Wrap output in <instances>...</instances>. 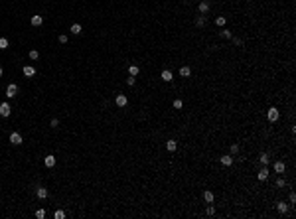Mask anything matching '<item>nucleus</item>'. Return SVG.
<instances>
[{
	"label": "nucleus",
	"instance_id": "obj_1",
	"mask_svg": "<svg viewBox=\"0 0 296 219\" xmlns=\"http://www.w3.org/2000/svg\"><path fill=\"white\" fill-rule=\"evenodd\" d=\"M278 117H280L278 109H276V107H270L269 113H267V119H269V122H276V120H278Z\"/></svg>",
	"mask_w": 296,
	"mask_h": 219
},
{
	"label": "nucleus",
	"instance_id": "obj_2",
	"mask_svg": "<svg viewBox=\"0 0 296 219\" xmlns=\"http://www.w3.org/2000/svg\"><path fill=\"white\" fill-rule=\"evenodd\" d=\"M16 95H18V85H16V83H10V85L6 87V97L8 99H14Z\"/></svg>",
	"mask_w": 296,
	"mask_h": 219
},
{
	"label": "nucleus",
	"instance_id": "obj_3",
	"mask_svg": "<svg viewBox=\"0 0 296 219\" xmlns=\"http://www.w3.org/2000/svg\"><path fill=\"white\" fill-rule=\"evenodd\" d=\"M10 113H12V109H10V105L8 103H0V117H10Z\"/></svg>",
	"mask_w": 296,
	"mask_h": 219
},
{
	"label": "nucleus",
	"instance_id": "obj_4",
	"mask_svg": "<svg viewBox=\"0 0 296 219\" xmlns=\"http://www.w3.org/2000/svg\"><path fill=\"white\" fill-rule=\"evenodd\" d=\"M10 142H12L14 146H20V144H22V134H20V132H12V134H10Z\"/></svg>",
	"mask_w": 296,
	"mask_h": 219
},
{
	"label": "nucleus",
	"instance_id": "obj_5",
	"mask_svg": "<svg viewBox=\"0 0 296 219\" xmlns=\"http://www.w3.org/2000/svg\"><path fill=\"white\" fill-rule=\"evenodd\" d=\"M160 79H162V81H166V83H170V81L174 79V75H172V71H170V69H164V71H162V75H160Z\"/></svg>",
	"mask_w": 296,
	"mask_h": 219
},
{
	"label": "nucleus",
	"instance_id": "obj_6",
	"mask_svg": "<svg viewBox=\"0 0 296 219\" xmlns=\"http://www.w3.org/2000/svg\"><path fill=\"white\" fill-rule=\"evenodd\" d=\"M44 164H46V168H53V166H55V156L47 154L46 158H44Z\"/></svg>",
	"mask_w": 296,
	"mask_h": 219
},
{
	"label": "nucleus",
	"instance_id": "obj_7",
	"mask_svg": "<svg viewBox=\"0 0 296 219\" xmlns=\"http://www.w3.org/2000/svg\"><path fill=\"white\" fill-rule=\"evenodd\" d=\"M36 195H38L39 199H46L47 198V190L44 186H38V188H36Z\"/></svg>",
	"mask_w": 296,
	"mask_h": 219
},
{
	"label": "nucleus",
	"instance_id": "obj_8",
	"mask_svg": "<svg viewBox=\"0 0 296 219\" xmlns=\"http://www.w3.org/2000/svg\"><path fill=\"white\" fill-rule=\"evenodd\" d=\"M115 103H117V107H126L128 99H126V95H117V99H115Z\"/></svg>",
	"mask_w": 296,
	"mask_h": 219
},
{
	"label": "nucleus",
	"instance_id": "obj_9",
	"mask_svg": "<svg viewBox=\"0 0 296 219\" xmlns=\"http://www.w3.org/2000/svg\"><path fill=\"white\" fill-rule=\"evenodd\" d=\"M257 178H259V180H261V182H264V180H269V168H267V166H264V168H263V170H261V172H259V174H257Z\"/></svg>",
	"mask_w": 296,
	"mask_h": 219
},
{
	"label": "nucleus",
	"instance_id": "obj_10",
	"mask_svg": "<svg viewBox=\"0 0 296 219\" xmlns=\"http://www.w3.org/2000/svg\"><path fill=\"white\" fill-rule=\"evenodd\" d=\"M24 75H26V77H34V75H36V67H34V65H26V67H24Z\"/></svg>",
	"mask_w": 296,
	"mask_h": 219
},
{
	"label": "nucleus",
	"instance_id": "obj_11",
	"mask_svg": "<svg viewBox=\"0 0 296 219\" xmlns=\"http://www.w3.org/2000/svg\"><path fill=\"white\" fill-rule=\"evenodd\" d=\"M276 209H278V213H282V215L288 213V205H286L284 201H278V203H276Z\"/></svg>",
	"mask_w": 296,
	"mask_h": 219
},
{
	"label": "nucleus",
	"instance_id": "obj_12",
	"mask_svg": "<svg viewBox=\"0 0 296 219\" xmlns=\"http://www.w3.org/2000/svg\"><path fill=\"white\" fill-rule=\"evenodd\" d=\"M204 201H205V203H213V192L205 190V192H204Z\"/></svg>",
	"mask_w": 296,
	"mask_h": 219
},
{
	"label": "nucleus",
	"instance_id": "obj_13",
	"mask_svg": "<svg viewBox=\"0 0 296 219\" xmlns=\"http://www.w3.org/2000/svg\"><path fill=\"white\" fill-rule=\"evenodd\" d=\"M284 168H286V166H284V162H280V160L274 162V172L276 174H284Z\"/></svg>",
	"mask_w": 296,
	"mask_h": 219
},
{
	"label": "nucleus",
	"instance_id": "obj_14",
	"mask_svg": "<svg viewBox=\"0 0 296 219\" xmlns=\"http://www.w3.org/2000/svg\"><path fill=\"white\" fill-rule=\"evenodd\" d=\"M199 12H201V14L209 12V2H205V0H204V2H199Z\"/></svg>",
	"mask_w": 296,
	"mask_h": 219
},
{
	"label": "nucleus",
	"instance_id": "obj_15",
	"mask_svg": "<svg viewBox=\"0 0 296 219\" xmlns=\"http://www.w3.org/2000/svg\"><path fill=\"white\" fill-rule=\"evenodd\" d=\"M166 148H168V152H174L178 148V142L176 140H168V142H166Z\"/></svg>",
	"mask_w": 296,
	"mask_h": 219
},
{
	"label": "nucleus",
	"instance_id": "obj_16",
	"mask_svg": "<svg viewBox=\"0 0 296 219\" xmlns=\"http://www.w3.org/2000/svg\"><path fill=\"white\" fill-rule=\"evenodd\" d=\"M221 164H223V166H231V164H233V156H229V154H227V156H221Z\"/></svg>",
	"mask_w": 296,
	"mask_h": 219
},
{
	"label": "nucleus",
	"instance_id": "obj_17",
	"mask_svg": "<svg viewBox=\"0 0 296 219\" xmlns=\"http://www.w3.org/2000/svg\"><path fill=\"white\" fill-rule=\"evenodd\" d=\"M180 75H182V77H190V75H191V69H190L188 65L180 67Z\"/></svg>",
	"mask_w": 296,
	"mask_h": 219
},
{
	"label": "nucleus",
	"instance_id": "obj_18",
	"mask_svg": "<svg viewBox=\"0 0 296 219\" xmlns=\"http://www.w3.org/2000/svg\"><path fill=\"white\" fill-rule=\"evenodd\" d=\"M42 24H44V18H42V16H32V26L38 28V26H42Z\"/></svg>",
	"mask_w": 296,
	"mask_h": 219
},
{
	"label": "nucleus",
	"instance_id": "obj_19",
	"mask_svg": "<svg viewBox=\"0 0 296 219\" xmlns=\"http://www.w3.org/2000/svg\"><path fill=\"white\" fill-rule=\"evenodd\" d=\"M259 162H261L263 166H269V154H267V152H263L261 156H259Z\"/></svg>",
	"mask_w": 296,
	"mask_h": 219
},
{
	"label": "nucleus",
	"instance_id": "obj_20",
	"mask_svg": "<svg viewBox=\"0 0 296 219\" xmlns=\"http://www.w3.org/2000/svg\"><path fill=\"white\" fill-rule=\"evenodd\" d=\"M138 71H140V67H138V65H130V67H128V73H130L132 77H136Z\"/></svg>",
	"mask_w": 296,
	"mask_h": 219
},
{
	"label": "nucleus",
	"instance_id": "obj_21",
	"mask_svg": "<svg viewBox=\"0 0 296 219\" xmlns=\"http://www.w3.org/2000/svg\"><path fill=\"white\" fill-rule=\"evenodd\" d=\"M81 32H83V28H81V24H73V26H71V34H77V36H79Z\"/></svg>",
	"mask_w": 296,
	"mask_h": 219
},
{
	"label": "nucleus",
	"instance_id": "obj_22",
	"mask_svg": "<svg viewBox=\"0 0 296 219\" xmlns=\"http://www.w3.org/2000/svg\"><path fill=\"white\" fill-rule=\"evenodd\" d=\"M28 57H30V59H32V61H36V59H38V57H39L38 49H30V53H28Z\"/></svg>",
	"mask_w": 296,
	"mask_h": 219
},
{
	"label": "nucleus",
	"instance_id": "obj_23",
	"mask_svg": "<svg viewBox=\"0 0 296 219\" xmlns=\"http://www.w3.org/2000/svg\"><path fill=\"white\" fill-rule=\"evenodd\" d=\"M225 22H227V20H225V16H217V18H215V24H217L219 28H223Z\"/></svg>",
	"mask_w": 296,
	"mask_h": 219
},
{
	"label": "nucleus",
	"instance_id": "obj_24",
	"mask_svg": "<svg viewBox=\"0 0 296 219\" xmlns=\"http://www.w3.org/2000/svg\"><path fill=\"white\" fill-rule=\"evenodd\" d=\"M221 38H225V40H231V38H233L231 30H221Z\"/></svg>",
	"mask_w": 296,
	"mask_h": 219
},
{
	"label": "nucleus",
	"instance_id": "obj_25",
	"mask_svg": "<svg viewBox=\"0 0 296 219\" xmlns=\"http://www.w3.org/2000/svg\"><path fill=\"white\" fill-rule=\"evenodd\" d=\"M53 217H55V219H63V217H65V211H63V209H57V211L53 213Z\"/></svg>",
	"mask_w": 296,
	"mask_h": 219
},
{
	"label": "nucleus",
	"instance_id": "obj_26",
	"mask_svg": "<svg viewBox=\"0 0 296 219\" xmlns=\"http://www.w3.org/2000/svg\"><path fill=\"white\" fill-rule=\"evenodd\" d=\"M204 24H205V16H197V20H196V26H199V28H201Z\"/></svg>",
	"mask_w": 296,
	"mask_h": 219
},
{
	"label": "nucleus",
	"instance_id": "obj_27",
	"mask_svg": "<svg viewBox=\"0 0 296 219\" xmlns=\"http://www.w3.org/2000/svg\"><path fill=\"white\" fill-rule=\"evenodd\" d=\"M57 40H59V44H63V46H65L67 42H69V38H67L65 34H61V36H59V38H57Z\"/></svg>",
	"mask_w": 296,
	"mask_h": 219
},
{
	"label": "nucleus",
	"instance_id": "obj_28",
	"mask_svg": "<svg viewBox=\"0 0 296 219\" xmlns=\"http://www.w3.org/2000/svg\"><path fill=\"white\" fill-rule=\"evenodd\" d=\"M8 47V40L6 38H0V49H6Z\"/></svg>",
	"mask_w": 296,
	"mask_h": 219
},
{
	"label": "nucleus",
	"instance_id": "obj_29",
	"mask_svg": "<svg viewBox=\"0 0 296 219\" xmlns=\"http://www.w3.org/2000/svg\"><path fill=\"white\" fill-rule=\"evenodd\" d=\"M213 213H215V209H213V205H207V207H205V215H209V217H211Z\"/></svg>",
	"mask_w": 296,
	"mask_h": 219
},
{
	"label": "nucleus",
	"instance_id": "obj_30",
	"mask_svg": "<svg viewBox=\"0 0 296 219\" xmlns=\"http://www.w3.org/2000/svg\"><path fill=\"white\" fill-rule=\"evenodd\" d=\"M36 217H38V219H44V217H46V211H44V209H38V211H36Z\"/></svg>",
	"mask_w": 296,
	"mask_h": 219
},
{
	"label": "nucleus",
	"instance_id": "obj_31",
	"mask_svg": "<svg viewBox=\"0 0 296 219\" xmlns=\"http://www.w3.org/2000/svg\"><path fill=\"white\" fill-rule=\"evenodd\" d=\"M182 107H184V103H182L180 99H176V101H174V109H182Z\"/></svg>",
	"mask_w": 296,
	"mask_h": 219
},
{
	"label": "nucleus",
	"instance_id": "obj_32",
	"mask_svg": "<svg viewBox=\"0 0 296 219\" xmlns=\"http://www.w3.org/2000/svg\"><path fill=\"white\" fill-rule=\"evenodd\" d=\"M284 184H286V182H284V178H278V180H276V186H278V188H284Z\"/></svg>",
	"mask_w": 296,
	"mask_h": 219
},
{
	"label": "nucleus",
	"instance_id": "obj_33",
	"mask_svg": "<svg viewBox=\"0 0 296 219\" xmlns=\"http://www.w3.org/2000/svg\"><path fill=\"white\" fill-rule=\"evenodd\" d=\"M239 152V144H231V154H237Z\"/></svg>",
	"mask_w": 296,
	"mask_h": 219
},
{
	"label": "nucleus",
	"instance_id": "obj_34",
	"mask_svg": "<svg viewBox=\"0 0 296 219\" xmlns=\"http://www.w3.org/2000/svg\"><path fill=\"white\" fill-rule=\"evenodd\" d=\"M288 201H290V203H292V205H294V203H296V195H294V193H290V195H288Z\"/></svg>",
	"mask_w": 296,
	"mask_h": 219
},
{
	"label": "nucleus",
	"instance_id": "obj_35",
	"mask_svg": "<svg viewBox=\"0 0 296 219\" xmlns=\"http://www.w3.org/2000/svg\"><path fill=\"white\" fill-rule=\"evenodd\" d=\"M49 125H52V128H57V125H59V120H57V119H52V122H49Z\"/></svg>",
	"mask_w": 296,
	"mask_h": 219
},
{
	"label": "nucleus",
	"instance_id": "obj_36",
	"mask_svg": "<svg viewBox=\"0 0 296 219\" xmlns=\"http://www.w3.org/2000/svg\"><path fill=\"white\" fill-rule=\"evenodd\" d=\"M126 85H134V77H132V75L126 79Z\"/></svg>",
	"mask_w": 296,
	"mask_h": 219
},
{
	"label": "nucleus",
	"instance_id": "obj_37",
	"mask_svg": "<svg viewBox=\"0 0 296 219\" xmlns=\"http://www.w3.org/2000/svg\"><path fill=\"white\" fill-rule=\"evenodd\" d=\"M233 42H235V46H243V40H239V38H235Z\"/></svg>",
	"mask_w": 296,
	"mask_h": 219
},
{
	"label": "nucleus",
	"instance_id": "obj_38",
	"mask_svg": "<svg viewBox=\"0 0 296 219\" xmlns=\"http://www.w3.org/2000/svg\"><path fill=\"white\" fill-rule=\"evenodd\" d=\"M2 73H4V69H2V67H0V77H2Z\"/></svg>",
	"mask_w": 296,
	"mask_h": 219
}]
</instances>
